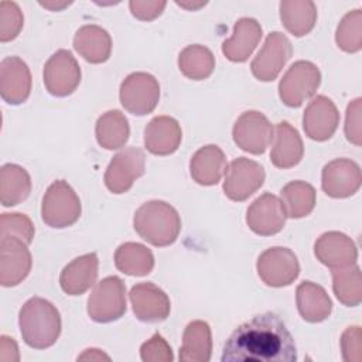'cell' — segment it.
Listing matches in <instances>:
<instances>
[{"label": "cell", "mask_w": 362, "mask_h": 362, "mask_svg": "<svg viewBox=\"0 0 362 362\" xmlns=\"http://www.w3.org/2000/svg\"><path fill=\"white\" fill-rule=\"evenodd\" d=\"M222 362H296L297 346L286 322L276 313L253 315L226 339Z\"/></svg>", "instance_id": "obj_1"}, {"label": "cell", "mask_w": 362, "mask_h": 362, "mask_svg": "<svg viewBox=\"0 0 362 362\" xmlns=\"http://www.w3.org/2000/svg\"><path fill=\"white\" fill-rule=\"evenodd\" d=\"M18 325L21 337L30 348L47 349L59 338L61 315L51 301L31 297L20 310Z\"/></svg>", "instance_id": "obj_2"}, {"label": "cell", "mask_w": 362, "mask_h": 362, "mask_svg": "<svg viewBox=\"0 0 362 362\" xmlns=\"http://www.w3.org/2000/svg\"><path fill=\"white\" fill-rule=\"evenodd\" d=\"M133 225L141 239L158 247L174 243L181 230V219L175 208L160 199L140 205L134 212Z\"/></svg>", "instance_id": "obj_3"}, {"label": "cell", "mask_w": 362, "mask_h": 362, "mask_svg": "<svg viewBox=\"0 0 362 362\" xmlns=\"http://www.w3.org/2000/svg\"><path fill=\"white\" fill-rule=\"evenodd\" d=\"M81 201L74 188L64 180L54 181L42 197L41 218L55 229L74 225L81 216Z\"/></svg>", "instance_id": "obj_4"}, {"label": "cell", "mask_w": 362, "mask_h": 362, "mask_svg": "<svg viewBox=\"0 0 362 362\" xmlns=\"http://www.w3.org/2000/svg\"><path fill=\"white\" fill-rule=\"evenodd\" d=\"M126 313V286L117 276L102 279L88 298V314L96 322H112Z\"/></svg>", "instance_id": "obj_5"}, {"label": "cell", "mask_w": 362, "mask_h": 362, "mask_svg": "<svg viewBox=\"0 0 362 362\" xmlns=\"http://www.w3.org/2000/svg\"><path fill=\"white\" fill-rule=\"evenodd\" d=\"M321 83L318 66L310 61L294 62L279 83V96L288 107H298L310 99Z\"/></svg>", "instance_id": "obj_6"}, {"label": "cell", "mask_w": 362, "mask_h": 362, "mask_svg": "<svg viewBox=\"0 0 362 362\" xmlns=\"http://www.w3.org/2000/svg\"><path fill=\"white\" fill-rule=\"evenodd\" d=\"M119 99L129 113L136 116L148 115L160 100L158 81L151 74L133 72L120 83Z\"/></svg>", "instance_id": "obj_7"}, {"label": "cell", "mask_w": 362, "mask_h": 362, "mask_svg": "<svg viewBox=\"0 0 362 362\" xmlns=\"http://www.w3.org/2000/svg\"><path fill=\"white\" fill-rule=\"evenodd\" d=\"M146 171V156L139 147H126L110 160L105 171V185L113 194L127 192Z\"/></svg>", "instance_id": "obj_8"}, {"label": "cell", "mask_w": 362, "mask_h": 362, "mask_svg": "<svg viewBox=\"0 0 362 362\" xmlns=\"http://www.w3.org/2000/svg\"><path fill=\"white\" fill-rule=\"evenodd\" d=\"M257 274L270 287L290 286L300 274L298 259L288 247L274 246L266 249L256 263Z\"/></svg>", "instance_id": "obj_9"}, {"label": "cell", "mask_w": 362, "mask_h": 362, "mask_svg": "<svg viewBox=\"0 0 362 362\" xmlns=\"http://www.w3.org/2000/svg\"><path fill=\"white\" fill-rule=\"evenodd\" d=\"M264 177V168L257 161L238 157L226 167L223 192L232 201H245L263 185Z\"/></svg>", "instance_id": "obj_10"}, {"label": "cell", "mask_w": 362, "mask_h": 362, "mask_svg": "<svg viewBox=\"0 0 362 362\" xmlns=\"http://www.w3.org/2000/svg\"><path fill=\"white\" fill-rule=\"evenodd\" d=\"M44 85L52 96L71 95L81 82V68L68 49H58L44 65Z\"/></svg>", "instance_id": "obj_11"}, {"label": "cell", "mask_w": 362, "mask_h": 362, "mask_svg": "<svg viewBox=\"0 0 362 362\" xmlns=\"http://www.w3.org/2000/svg\"><path fill=\"white\" fill-rule=\"evenodd\" d=\"M291 55L293 47L290 40L280 31L270 33L250 64L253 76L262 82L276 79Z\"/></svg>", "instance_id": "obj_12"}, {"label": "cell", "mask_w": 362, "mask_h": 362, "mask_svg": "<svg viewBox=\"0 0 362 362\" xmlns=\"http://www.w3.org/2000/svg\"><path fill=\"white\" fill-rule=\"evenodd\" d=\"M232 136L233 141L243 151L263 154L273 140V126L263 113L247 110L235 122Z\"/></svg>", "instance_id": "obj_13"}, {"label": "cell", "mask_w": 362, "mask_h": 362, "mask_svg": "<svg viewBox=\"0 0 362 362\" xmlns=\"http://www.w3.org/2000/svg\"><path fill=\"white\" fill-rule=\"evenodd\" d=\"M287 219L286 208L281 199L270 192L257 197L246 212V223L252 232L260 236L279 233Z\"/></svg>", "instance_id": "obj_14"}, {"label": "cell", "mask_w": 362, "mask_h": 362, "mask_svg": "<svg viewBox=\"0 0 362 362\" xmlns=\"http://www.w3.org/2000/svg\"><path fill=\"white\" fill-rule=\"evenodd\" d=\"M361 168L349 158H337L324 165L321 188L331 198H348L361 188Z\"/></svg>", "instance_id": "obj_15"}, {"label": "cell", "mask_w": 362, "mask_h": 362, "mask_svg": "<svg viewBox=\"0 0 362 362\" xmlns=\"http://www.w3.org/2000/svg\"><path fill=\"white\" fill-rule=\"evenodd\" d=\"M28 245L16 238H0V283L3 287L20 284L31 270Z\"/></svg>", "instance_id": "obj_16"}, {"label": "cell", "mask_w": 362, "mask_h": 362, "mask_svg": "<svg viewBox=\"0 0 362 362\" xmlns=\"http://www.w3.org/2000/svg\"><path fill=\"white\" fill-rule=\"evenodd\" d=\"M134 315L143 322H161L170 315L168 296L156 284L139 283L129 293Z\"/></svg>", "instance_id": "obj_17"}, {"label": "cell", "mask_w": 362, "mask_h": 362, "mask_svg": "<svg viewBox=\"0 0 362 362\" xmlns=\"http://www.w3.org/2000/svg\"><path fill=\"white\" fill-rule=\"evenodd\" d=\"M339 124V113L335 103L324 96H315L304 110L303 127L305 134L315 141L331 139Z\"/></svg>", "instance_id": "obj_18"}, {"label": "cell", "mask_w": 362, "mask_h": 362, "mask_svg": "<svg viewBox=\"0 0 362 362\" xmlns=\"http://www.w3.org/2000/svg\"><path fill=\"white\" fill-rule=\"evenodd\" d=\"M314 255L324 266L334 270L355 264L358 249L354 240L345 233L329 230L315 240Z\"/></svg>", "instance_id": "obj_19"}, {"label": "cell", "mask_w": 362, "mask_h": 362, "mask_svg": "<svg viewBox=\"0 0 362 362\" xmlns=\"http://www.w3.org/2000/svg\"><path fill=\"white\" fill-rule=\"evenodd\" d=\"M31 92V72L18 57H7L0 64V95L8 105L24 103Z\"/></svg>", "instance_id": "obj_20"}, {"label": "cell", "mask_w": 362, "mask_h": 362, "mask_svg": "<svg viewBox=\"0 0 362 362\" xmlns=\"http://www.w3.org/2000/svg\"><path fill=\"white\" fill-rule=\"evenodd\" d=\"M182 130L171 116H156L144 129V146L156 156H168L181 144Z\"/></svg>", "instance_id": "obj_21"}, {"label": "cell", "mask_w": 362, "mask_h": 362, "mask_svg": "<svg viewBox=\"0 0 362 362\" xmlns=\"http://www.w3.org/2000/svg\"><path fill=\"white\" fill-rule=\"evenodd\" d=\"M99 260L96 253H86L68 263L59 276V284L68 296H81L88 291L98 279Z\"/></svg>", "instance_id": "obj_22"}, {"label": "cell", "mask_w": 362, "mask_h": 362, "mask_svg": "<svg viewBox=\"0 0 362 362\" xmlns=\"http://www.w3.org/2000/svg\"><path fill=\"white\" fill-rule=\"evenodd\" d=\"M304 154L303 140L298 132L286 120L274 127L270 161L277 168H291L297 165Z\"/></svg>", "instance_id": "obj_23"}, {"label": "cell", "mask_w": 362, "mask_h": 362, "mask_svg": "<svg viewBox=\"0 0 362 362\" xmlns=\"http://www.w3.org/2000/svg\"><path fill=\"white\" fill-rule=\"evenodd\" d=\"M262 27L255 18L243 17L236 21L233 34L222 44L223 55L232 62L246 61L262 38Z\"/></svg>", "instance_id": "obj_24"}, {"label": "cell", "mask_w": 362, "mask_h": 362, "mask_svg": "<svg viewBox=\"0 0 362 362\" xmlns=\"http://www.w3.org/2000/svg\"><path fill=\"white\" fill-rule=\"evenodd\" d=\"M226 171L225 153L216 144L201 147L189 161V173L192 180L199 185H215L221 181Z\"/></svg>", "instance_id": "obj_25"}, {"label": "cell", "mask_w": 362, "mask_h": 362, "mask_svg": "<svg viewBox=\"0 0 362 362\" xmlns=\"http://www.w3.org/2000/svg\"><path fill=\"white\" fill-rule=\"evenodd\" d=\"M75 51L90 64H102L112 52V38L109 33L95 24L82 25L74 37Z\"/></svg>", "instance_id": "obj_26"}, {"label": "cell", "mask_w": 362, "mask_h": 362, "mask_svg": "<svg viewBox=\"0 0 362 362\" xmlns=\"http://www.w3.org/2000/svg\"><path fill=\"white\" fill-rule=\"evenodd\" d=\"M296 303L301 318L313 324L327 320L332 311V301L327 291L313 281H303L298 284L296 290Z\"/></svg>", "instance_id": "obj_27"}, {"label": "cell", "mask_w": 362, "mask_h": 362, "mask_svg": "<svg viewBox=\"0 0 362 362\" xmlns=\"http://www.w3.org/2000/svg\"><path fill=\"white\" fill-rule=\"evenodd\" d=\"M212 354V335L208 322L191 321L182 335L180 361L184 362H208Z\"/></svg>", "instance_id": "obj_28"}, {"label": "cell", "mask_w": 362, "mask_h": 362, "mask_svg": "<svg viewBox=\"0 0 362 362\" xmlns=\"http://www.w3.org/2000/svg\"><path fill=\"white\" fill-rule=\"evenodd\" d=\"M280 18L296 37L308 34L317 21V7L310 0H284L280 3Z\"/></svg>", "instance_id": "obj_29"}, {"label": "cell", "mask_w": 362, "mask_h": 362, "mask_svg": "<svg viewBox=\"0 0 362 362\" xmlns=\"http://www.w3.org/2000/svg\"><path fill=\"white\" fill-rule=\"evenodd\" d=\"M31 192L30 174L17 164H4L0 170V201L3 206H14Z\"/></svg>", "instance_id": "obj_30"}, {"label": "cell", "mask_w": 362, "mask_h": 362, "mask_svg": "<svg viewBox=\"0 0 362 362\" xmlns=\"http://www.w3.org/2000/svg\"><path fill=\"white\" fill-rule=\"evenodd\" d=\"M95 134L99 146L106 150H117L129 140V120L117 109L107 110L99 116L95 126Z\"/></svg>", "instance_id": "obj_31"}, {"label": "cell", "mask_w": 362, "mask_h": 362, "mask_svg": "<svg viewBox=\"0 0 362 362\" xmlns=\"http://www.w3.org/2000/svg\"><path fill=\"white\" fill-rule=\"evenodd\" d=\"M117 270L129 276H147L154 267V256L148 247L136 242L122 243L115 252Z\"/></svg>", "instance_id": "obj_32"}, {"label": "cell", "mask_w": 362, "mask_h": 362, "mask_svg": "<svg viewBox=\"0 0 362 362\" xmlns=\"http://www.w3.org/2000/svg\"><path fill=\"white\" fill-rule=\"evenodd\" d=\"M280 195L287 216L294 219L310 215L315 206V189L305 181H290L281 188Z\"/></svg>", "instance_id": "obj_33"}, {"label": "cell", "mask_w": 362, "mask_h": 362, "mask_svg": "<svg viewBox=\"0 0 362 362\" xmlns=\"http://www.w3.org/2000/svg\"><path fill=\"white\" fill-rule=\"evenodd\" d=\"M178 68L184 76L192 81H202L214 72L215 57L209 48L192 44L180 52Z\"/></svg>", "instance_id": "obj_34"}, {"label": "cell", "mask_w": 362, "mask_h": 362, "mask_svg": "<svg viewBox=\"0 0 362 362\" xmlns=\"http://www.w3.org/2000/svg\"><path fill=\"white\" fill-rule=\"evenodd\" d=\"M332 290L346 307H356L362 301V280L359 266L351 264L332 270Z\"/></svg>", "instance_id": "obj_35"}, {"label": "cell", "mask_w": 362, "mask_h": 362, "mask_svg": "<svg viewBox=\"0 0 362 362\" xmlns=\"http://www.w3.org/2000/svg\"><path fill=\"white\" fill-rule=\"evenodd\" d=\"M335 41L345 52H358L362 48V11H349L338 24Z\"/></svg>", "instance_id": "obj_36"}, {"label": "cell", "mask_w": 362, "mask_h": 362, "mask_svg": "<svg viewBox=\"0 0 362 362\" xmlns=\"http://www.w3.org/2000/svg\"><path fill=\"white\" fill-rule=\"evenodd\" d=\"M35 229L31 219L20 212L1 214L0 218V238H16L30 245L33 242Z\"/></svg>", "instance_id": "obj_37"}, {"label": "cell", "mask_w": 362, "mask_h": 362, "mask_svg": "<svg viewBox=\"0 0 362 362\" xmlns=\"http://www.w3.org/2000/svg\"><path fill=\"white\" fill-rule=\"evenodd\" d=\"M23 13L14 1L0 3V41L14 40L23 28Z\"/></svg>", "instance_id": "obj_38"}, {"label": "cell", "mask_w": 362, "mask_h": 362, "mask_svg": "<svg viewBox=\"0 0 362 362\" xmlns=\"http://www.w3.org/2000/svg\"><path fill=\"white\" fill-rule=\"evenodd\" d=\"M140 358L143 362H171V361H174L171 346L158 332H156L148 341L141 344Z\"/></svg>", "instance_id": "obj_39"}, {"label": "cell", "mask_w": 362, "mask_h": 362, "mask_svg": "<svg viewBox=\"0 0 362 362\" xmlns=\"http://www.w3.org/2000/svg\"><path fill=\"white\" fill-rule=\"evenodd\" d=\"M342 359L346 362L362 361V332L361 327H348L341 335Z\"/></svg>", "instance_id": "obj_40"}, {"label": "cell", "mask_w": 362, "mask_h": 362, "mask_svg": "<svg viewBox=\"0 0 362 362\" xmlns=\"http://www.w3.org/2000/svg\"><path fill=\"white\" fill-rule=\"evenodd\" d=\"M362 99H354L346 107V117H345V136L348 141L355 146L362 144V133H361V112H362Z\"/></svg>", "instance_id": "obj_41"}, {"label": "cell", "mask_w": 362, "mask_h": 362, "mask_svg": "<svg viewBox=\"0 0 362 362\" xmlns=\"http://www.w3.org/2000/svg\"><path fill=\"white\" fill-rule=\"evenodd\" d=\"M165 1H157V0H132L129 3L130 11L132 14L143 21H150L157 18L164 7H165Z\"/></svg>", "instance_id": "obj_42"}, {"label": "cell", "mask_w": 362, "mask_h": 362, "mask_svg": "<svg viewBox=\"0 0 362 362\" xmlns=\"http://www.w3.org/2000/svg\"><path fill=\"white\" fill-rule=\"evenodd\" d=\"M0 359L1 361H18V346L16 341L7 335L0 337Z\"/></svg>", "instance_id": "obj_43"}, {"label": "cell", "mask_w": 362, "mask_h": 362, "mask_svg": "<svg viewBox=\"0 0 362 362\" xmlns=\"http://www.w3.org/2000/svg\"><path fill=\"white\" fill-rule=\"evenodd\" d=\"M102 359L109 361L110 358L106 354H103L100 349H96V348L85 349V352L78 356V361H102Z\"/></svg>", "instance_id": "obj_44"}, {"label": "cell", "mask_w": 362, "mask_h": 362, "mask_svg": "<svg viewBox=\"0 0 362 362\" xmlns=\"http://www.w3.org/2000/svg\"><path fill=\"white\" fill-rule=\"evenodd\" d=\"M40 4H41L42 7H47V8L52 10V11H58V10L65 8V7H66V6H69L71 3H66V1H65V3H62V4H58V3L55 4V3H51V1H45V3H44V1H41Z\"/></svg>", "instance_id": "obj_45"}]
</instances>
